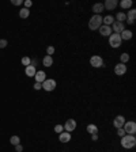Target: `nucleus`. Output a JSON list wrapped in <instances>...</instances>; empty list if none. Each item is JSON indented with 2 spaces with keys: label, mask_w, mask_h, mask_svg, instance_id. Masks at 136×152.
<instances>
[{
  "label": "nucleus",
  "mask_w": 136,
  "mask_h": 152,
  "mask_svg": "<svg viewBox=\"0 0 136 152\" xmlns=\"http://www.w3.org/2000/svg\"><path fill=\"white\" fill-rule=\"evenodd\" d=\"M121 147L125 149H131L136 145V137L135 135H125L121 137Z\"/></svg>",
  "instance_id": "1"
},
{
  "label": "nucleus",
  "mask_w": 136,
  "mask_h": 152,
  "mask_svg": "<svg viewBox=\"0 0 136 152\" xmlns=\"http://www.w3.org/2000/svg\"><path fill=\"white\" fill-rule=\"evenodd\" d=\"M101 26H102V16L101 15H93L91 16L90 20H88V29L93 30V31H95V30H98Z\"/></svg>",
  "instance_id": "2"
},
{
  "label": "nucleus",
  "mask_w": 136,
  "mask_h": 152,
  "mask_svg": "<svg viewBox=\"0 0 136 152\" xmlns=\"http://www.w3.org/2000/svg\"><path fill=\"white\" fill-rule=\"evenodd\" d=\"M107 38H109V45L112 46V48H114V49L120 48L121 44H123V39H121L120 34H116V33H112Z\"/></svg>",
  "instance_id": "3"
},
{
  "label": "nucleus",
  "mask_w": 136,
  "mask_h": 152,
  "mask_svg": "<svg viewBox=\"0 0 136 152\" xmlns=\"http://www.w3.org/2000/svg\"><path fill=\"white\" fill-rule=\"evenodd\" d=\"M123 129L125 130V135H135L136 133V122L135 121H125Z\"/></svg>",
  "instance_id": "4"
},
{
  "label": "nucleus",
  "mask_w": 136,
  "mask_h": 152,
  "mask_svg": "<svg viewBox=\"0 0 136 152\" xmlns=\"http://www.w3.org/2000/svg\"><path fill=\"white\" fill-rule=\"evenodd\" d=\"M90 65L91 67H94V68H101V67H104V58L101 57L98 55H94L90 57Z\"/></svg>",
  "instance_id": "5"
},
{
  "label": "nucleus",
  "mask_w": 136,
  "mask_h": 152,
  "mask_svg": "<svg viewBox=\"0 0 136 152\" xmlns=\"http://www.w3.org/2000/svg\"><path fill=\"white\" fill-rule=\"evenodd\" d=\"M56 86H57V83H56L55 79H45V81L42 83V88L45 91H48V92H50V91H53L56 88Z\"/></svg>",
  "instance_id": "6"
},
{
  "label": "nucleus",
  "mask_w": 136,
  "mask_h": 152,
  "mask_svg": "<svg viewBox=\"0 0 136 152\" xmlns=\"http://www.w3.org/2000/svg\"><path fill=\"white\" fill-rule=\"evenodd\" d=\"M76 126H78L76 121H75L74 118H69V120H67L65 124H64V130L68 132V133H72L75 129H76Z\"/></svg>",
  "instance_id": "7"
},
{
  "label": "nucleus",
  "mask_w": 136,
  "mask_h": 152,
  "mask_svg": "<svg viewBox=\"0 0 136 152\" xmlns=\"http://www.w3.org/2000/svg\"><path fill=\"white\" fill-rule=\"evenodd\" d=\"M126 71H128V68H126V65L123 64V63H118V64L114 65V73H116L117 76H123V75H125Z\"/></svg>",
  "instance_id": "8"
},
{
  "label": "nucleus",
  "mask_w": 136,
  "mask_h": 152,
  "mask_svg": "<svg viewBox=\"0 0 136 152\" xmlns=\"http://www.w3.org/2000/svg\"><path fill=\"white\" fill-rule=\"evenodd\" d=\"M124 30H125V23H121V22L114 20L113 25H112V31L116 33V34H121Z\"/></svg>",
  "instance_id": "9"
},
{
  "label": "nucleus",
  "mask_w": 136,
  "mask_h": 152,
  "mask_svg": "<svg viewBox=\"0 0 136 152\" xmlns=\"http://www.w3.org/2000/svg\"><path fill=\"white\" fill-rule=\"evenodd\" d=\"M125 15H126L125 22L128 23V25H133V23H135V19H136V10L131 8V10H128V14H125Z\"/></svg>",
  "instance_id": "10"
},
{
  "label": "nucleus",
  "mask_w": 136,
  "mask_h": 152,
  "mask_svg": "<svg viewBox=\"0 0 136 152\" xmlns=\"http://www.w3.org/2000/svg\"><path fill=\"white\" fill-rule=\"evenodd\" d=\"M124 124H125V117H124V116H117L116 118L113 120V126L116 128V129L123 128Z\"/></svg>",
  "instance_id": "11"
},
{
  "label": "nucleus",
  "mask_w": 136,
  "mask_h": 152,
  "mask_svg": "<svg viewBox=\"0 0 136 152\" xmlns=\"http://www.w3.org/2000/svg\"><path fill=\"white\" fill-rule=\"evenodd\" d=\"M118 3H117V0H106L104 3V8H106L107 11H113L117 8Z\"/></svg>",
  "instance_id": "12"
},
{
  "label": "nucleus",
  "mask_w": 136,
  "mask_h": 152,
  "mask_svg": "<svg viewBox=\"0 0 136 152\" xmlns=\"http://www.w3.org/2000/svg\"><path fill=\"white\" fill-rule=\"evenodd\" d=\"M98 31H99V34L102 37H109L110 34H112V27L110 26H105V25H102V26L99 27V29H98Z\"/></svg>",
  "instance_id": "13"
},
{
  "label": "nucleus",
  "mask_w": 136,
  "mask_h": 152,
  "mask_svg": "<svg viewBox=\"0 0 136 152\" xmlns=\"http://www.w3.org/2000/svg\"><path fill=\"white\" fill-rule=\"evenodd\" d=\"M34 79H36L37 83H41V84H42L44 81H45V79H46L45 71H37L36 75H34Z\"/></svg>",
  "instance_id": "14"
},
{
  "label": "nucleus",
  "mask_w": 136,
  "mask_h": 152,
  "mask_svg": "<svg viewBox=\"0 0 136 152\" xmlns=\"http://www.w3.org/2000/svg\"><path fill=\"white\" fill-rule=\"evenodd\" d=\"M93 11H94V15H101V14L105 11L104 3H95L94 6H93Z\"/></svg>",
  "instance_id": "15"
},
{
  "label": "nucleus",
  "mask_w": 136,
  "mask_h": 152,
  "mask_svg": "<svg viewBox=\"0 0 136 152\" xmlns=\"http://www.w3.org/2000/svg\"><path fill=\"white\" fill-rule=\"evenodd\" d=\"M58 140H60V141L61 143H69L71 141V133H68V132H63V133H60V135H58Z\"/></svg>",
  "instance_id": "16"
},
{
  "label": "nucleus",
  "mask_w": 136,
  "mask_h": 152,
  "mask_svg": "<svg viewBox=\"0 0 136 152\" xmlns=\"http://www.w3.org/2000/svg\"><path fill=\"white\" fill-rule=\"evenodd\" d=\"M36 72H37V69H36V67H33V65H27L26 68H25V73H26V76H29V78H34Z\"/></svg>",
  "instance_id": "17"
},
{
  "label": "nucleus",
  "mask_w": 136,
  "mask_h": 152,
  "mask_svg": "<svg viewBox=\"0 0 136 152\" xmlns=\"http://www.w3.org/2000/svg\"><path fill=\"white\" fill-rule=\"evenodd\" d=\"M42 65H44V67H46V68L52 67V65H53V57H52V56L46 55L45 57L42 58Z\"/></svg>",
  "instance_id": "18"
},
{
  "label": "nucleus",
  "mask_w": 136,
  "mask_h": 152,
  "mask_svg": "<svg viewBox=\"0 0 136 152\" xmlns=\"http://www.w3.org/2000/svg\"><path fill=\"white\" fill-rule=\"evenodd\" d=\"M114 16L113 15H106L105 18H102V25H105V26H112L114 22Z\"/></svg>",
  "instance_id": "19"
},
{
  "label": "nucleus",
  "mask_w": 136,
  "mask_h": 152,
  "mask_svg": "<svg viewBox=\"0 0 136 152\" xmlns=\"http://www.w3.org/2000/svg\"><path fill=\"white\" fill-rule=\"evenodd\" d=\"M118 4H120V7L123 10H131L133 3H132V0H121Z\"/></svg>",
  "instance_id": "20"
},
{
  "label": "nucleus",
  "mask_w": 136,
  "mask_h": 152,
  "mask_svg": "<svg viewBox=\"0 0 136 152\" xmlns=\"http://www.w3.org/2000/svg\"><path fill=\"white\" fill-rule=\"evenodd\" d=\"M120 37H121V39H125V41H129V39L133 37V33L131 31V30H126V29H125V30H124V31L120 34Z\"/></svg>",
  "instance_id": "21"
},
{
  "label": "nucleus",
  "mask_w": 136,
  "mask_h": 152,
  "mask_svg": "<svg viewBox=\"0 0 136 152\" xmlns=\"http://www.w3.org/2000/svg\"><path fill=\"white\" fill-rule=\"evenodd\" d=\"M86 130H87L90 135H95V133H98V126L95 125V124H88Z\"/></svg>",
  "instance_id": "22"
},
{
  "label": "nucleus",
  "mask_w": 136,
  "mask_h": 152,
  "mask_svg": "<svg viewBox=\"0 0 136 152\" xmlns=\"http://www.w3.org/2000/svg\"><path fill=\"white\" fill-rule=\"evenodd\" d=\"M114 19L117 20V22H121V23H125V19H126V15H125V12H117V15L114 16Z\"/></svg>",
  "instance_id": "23"
},
{
  "label": "nucleus",
  "mask_w": 136,
  "mask_h": 152,
  "mask_svg": "<svg viewBox=\"0 0 136 152\" xmlns=\"http://www.w3.org/2000/svg\"><path fill=\"white\" fill-rule=\"evenodd\" d=\"M29 15H30V10H27V8H22V10H19V18L26 19V18H29Z\"/></svg>",
  "instance_id": "24"
},
{
  "label": "nucleus",
  "mask_w": 136,
  "mask_h": 152,
  "mask_svg": "<svg viewBox=\"0 0 136 152\" xmlns=\"http://www.w3.org/2000/svg\"><path fill=\"white\" fill-rule=\"evenodd\" d=\"M128 61H129V55H128V53H121L120 63H123V64H126Z\"/></svg>",
  "instance_id": "25"
},
{
  "label": "nucleus",
  "mask_w": 136,
  "mask_h": 152,
  "mask_svg": "<svg viewBox=\"0 0 136 152\" xmlns=\"http://www.w3.org/2000/svg\"><path fill=\"white\" fill-rule=\"evenodd\" d=\"M10 143L12 144V145H18V144H20V139L19 136H12L10 139Z\"/></svg>",
  "instance_id": "26"
},
{
  "label": "nucleus",
  "mask_w": 136,
  "mask_h": 152,
  "mask_svg": "<svg viewBox=\"0 0 136 152\" xmlns=\"http://www.w3.org/2000/svg\"><path fill=\"white\" fill-rule=\"evenodd\" d=\"M55 132L57 133V135H60V133L64 132V126L61 125V124H57V125L55 126Z\"/></svg>",
  "instance_id": "27"
},
{
  "label": "nucleus",
  "mask_w": 136,
  "mask_h": 152,
  "mask_svg": "<svg viewBox=\"0 0 136 152\" xmlns=\"http://www.w3.org/2000/svg\"><path fill=\"white\" fill-rule=\"evenodd\" d=\"M30 61H31V58H30V57H23V58H22V64L25 65V67L30 65Z\"/></svg>",
  "instance_id": "28"
},
{
  "label": "nucleus",
  "mask_w": 136,
  "mask_h": 152,
  "mask_svg": "<svg viewBox=\"0 0 136 152\" xmlns=\"http://www.w3.org/2000/svg\"><path fill=\"white\" fill-rule=\"evenodd\" d=\"M53 53H55V48H53V46H48V48H46V55L52 56Z\"/></svg>",
  "instance_id": "29"
},
{
  "label": "nucleus",
  "mask_w": 136,
  "mask_h": 152,
  "mask_svg": "<svg viewBox=\"0 0 136 152\" xmlns=\"http://www.w3.org/2000/svg\"><path fill=\"white\" fill-rule=\"evenodd\" d=\"M7 39H0V49H4V48H7Z\"/></svg>",
  "instance_id": "30"
},
{
  "label": "nucleus",
  "mask_w": 136,
  "mask_h": 152,
  "mask_svg": "<svg viewBox=\"0 0 136 152\" xmlns=\"http://www.w3.org/2000/svg\"><path fill=\"white\" fill-rule=\"evenodd\" d=\"M117 136H120V137L125 136V130H124L123 128H120V129H117Z\"/></svg>",
  "instance_id": "31"
},
{
  "label": "nucleus",
  "mask_w": 136,
  "mask_h": 152,
  "mask_svg": "<svg viewBox=\"0 0 136 152\" xmlns=\"http://www.w3.org/2000/svg\"><path fill=\"white\" fill-rule=\"evenodd\" d=\"M31 6H33V1H31V0H26V1H25V8H27V10H29Z\"/></svg>",
  "instance_id": "32"
},
{
  "label": "nucleus",
  "mask_w": 136,
  "mask_h": 152,
  "mask_svg": "<svg viewBox=\"0 0 136 152\" xmlns=\"http://www.w3.org/2000/svg\"><path fill=\"white\" fill-rule=\"evenodd\" d=\"M41 88H42V84L36 81V83H34V90H41Z\"/></svg>",
  "instance_id": "33"
},
{
  "label": "nucleus",
  "mask_w": 136,
  "mask_h": 152,
  "mask_svg": "<svg viewBox=\"0 0 136 152\" xmlns=\"http://www.w3.org/2000/svg\"><path fill=\"white\" fill-rule=\"evenodd\" d=\"M12 4L14 6H20V4H23L22 0H12Z\"/></svg>",
  "instance_id": "34"
},
{
  "label": "nucleus",
  "mask_w": 136,
  "mask_h": 152,
  "mask_svg": "<svg viewBox=\"0 0 136 152\" xmlns=\"http://www.w3.org/2000/svg\"><path fill=\"white\" fill-rule=\"evenodd\" d=\"M15 151L16 152H22L23 151V147L20 145V144H18V145H15Z\"/></svg>",
  "instance_id": "35"
},
{
  "label": "nucleus",
  "mask_w": 136,
  "mask_h": 152,
  "mask_svg": "<svg viewBox=\"0 0 136 152\" xmlns=\"http://www.w3.org/2000/svg\"><path fill=\"white\" fill-rule=\"evenodd\" d=\"M91 140H93V141H97V140H98V133H95V135H91Z\"/></svg>",
  "instance_id": "36"
}]
</instances>
